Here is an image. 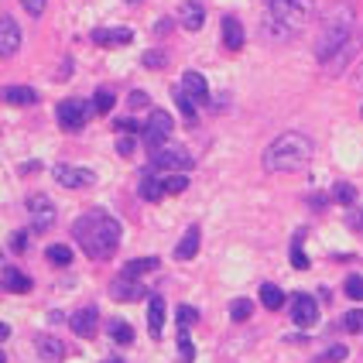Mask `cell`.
<instances>
[{"instance_id": "1", "label": "cell", "mask_w": 363, "mask_h": 363, "mask_svg": "<svg viewBox=\"0 0 363 363\" xmlns=\"http://www.w3.org/2000/svg\"><path fill=\"white\" fill-rule=\"evenodd\" d=\"M120 233H124V230H120V219L106 216L103 209H92V213L79 216V219L72 223L76 244L86 251V257H92V261L113 257L117 247H120Z\"/></svg>"}, {"instance_id": "2", "label": "cell", "mask_w": 363, "mask_h": 363, "mask_svg": "<svg viewBox=\"0 0 363 363\" xmlns=\"http://www.w3.org/2000/svg\"><path fill=\"white\" fill-rule=\"evenodd\" d=\"M353 24H357V14L346 0H336L326 14H322V28H319V38H315V59L326 66L346 41H353Z\"/></svg>"}, {"instance_id": "3", "label": "cell", "mask_w": 363, "mask_h": 363, "mask_svg": "<svg viewBox=\"0 0 363 363\" xmlns=\"http://www.w3.org/2000/svg\"><path fill=\"white\" fill-rule=\"evenodd\" d=\"M264 172H302L312 161V141L298 130H288L281 137H274L264 151Z\"/></svg>"}, {"instance_id": "4", "label": "cell", "mask_w": 363, "mask_h": 363, "mask_svg": "<svg viewBox=\"0 0 363 363\" xmlns=\"http://www.w3.org/2000/svg\"><path fill=\"white\" fill-rule=\"evenodd\" d=\"M268 7V17H264V31L268 35H277L281 41L298 35L305 28V21L312 17V7L315 0H264Z\"/></svg>"}, {"instance_id": "5", "label": "cell", "mask_w": 363, "mask_h": 363, "mask_svg": "<svg viewBox=\"0 0 363 363\" xmlns=\"http://www.w3.org/2000/svg\"><path fill=\"white\" fill-rule=\"evenodd\" d=\"M192 165H195V158H192L182 144H165L161 151L151 155V168L168 172V175H182V172H188Z\"/></svg>"}, {"instance_id": "6", "label": "cell", "mask_w": 363, "mask_h": 363, "mask_svg": "<svg viewBox=\"0 0 363 363\" xmlns=\"http://www.w3.org/2000/svg\"><path fill=\"white\" fill-rule=\"evenodd\" d=\"M172 127H175V120H172V113H168V110H151L148 127L141 130V134H144V148H148L151 155H155V151H161V148L168 144Z\"/></svg>"}, {"instance_id": "7", "label": "cell", "mask_w": 363, "mask_h": 363, "mask_svg": "<svg viewBox=\"0 0 363 363\" xmlns=\"http://www.w3.org/2000/svg\"><path fill=\"white\" fill-rule=\"evenodd\" d=\"M92 113H96V106L86 103V99H62V103L55 106L59 127H66V130H79V127H86V120H90Z\"/></svg>"}, {"instance_id": "8", "label": "cell", "mask_w": 363, "mask_h": 363, "mask_svg": "<svg viewBox=\"0 0 363 363\" xmlns=\"http://www.w3.org/2000/svg\"><path fill=\"white\" fill-rule=\"evenodd\" d=\"M28 213H31V230H35V233H45V230H52V226H55V219H59V209H55V202H52L48 195H41V192L28 195Z\"/></svg>"}, {"instance_id": "9", "label": "cell", "mask_w": 363, "mask_h": 363, "mask_svg": "<svg viewBox=\"0 0 363 363\" xmlns=\"http://www.w3.org/2000/svg\"><path fill=\"white\" fill-rule=\"evenodd\" d=\"M291 319L298 329H312L319 322V302L312 295H295L291 298Z\"/></svg>"}, {"instance_id": "10", "label": "cell", "mask_w": 363, "mask_h": 363, "mask_svg": "<svg viewBox=\"0 0 363 363\" xmlns=\"http://www.w3.org/2000/svg\"><path fill=\"white\" fill-rule=\"evenodd\" d=\"M52 175H55V182H59L62 188H86V185L96 182V172H90V168H76V165H55Z\"/></svg>"}, {"instance_id": "11", "label": "cell", "mask_w": 363, "mask_h": 363, "mask_svg": "<svg viewBox=\"0 0 363 363\" xmlns=\"http://www.w3.org/2000/svg\"><path fill=\"white\" fill-rule=\"evenodd\" d=\"M96 329H99V312H96V305H86V308H79V312L72 315V333H76V336L92 340Z\"/></svg>"}, {"instance_id": "12", "label": "cell", "mask_w": 363, "mask_h": 363, "mask_svg": "<svg viewBox=\"0 0 363 363\" xmlns=\"http://www.w3.org/2000/svg\"><path fill=\"white\" fill-rule=\"evenodd\" d=\"M17 48H21V28H17V21L10 14H3L0 17V52L3 55H14Z\"/></svg>"}, {"instance_id": "13", "label": "cell", "mask_w": 363, "mask_h": 363, "mask_svg": "<svg viewBox=\"0 0 363 363\" xmlns=\"http://www.w3.org/2000/svg\"><path fill=\"white\" fill-rule=\"evenodd\" d=\"M182 92L192 96L195 103H206V99H209V83H206V76L195 72V69H188V72L182 76Z\"/></svg>"}, {"instance_id": "14", "label": "cell", "mask_w": 363, "mask_h": 363, "mask_svg": "<svg viewBox=\"0 0 363 363\" xmlns=\"http://www.w3.org/2000/svg\"><path fill=\"white\" fill-rule=\"evenodd\" d=\"M179 21L185 31H199V28L206 24V7H202L199 0H185L179 7Z\"/></svg>"}, {"instance_id": "15", "label": "cell", "mask_w": 363, "mask_h": 363, "mask_svg": "<svg viewBox=\"0 0 363 363\" xmlns=\"http://www.w3.org/2000/svg\"><path fill=\"white\" fill-rule=\"evenodd\" d=\"M223 48H226V52H240V48H244V24H240L233 14L223 17Z\"/></svg>"}, {"instance_id": "16", "label": "cell", "mask_w": 363, "mask_h": 363, "mask_svg": "<svg viewBox=\"0 0 363 363\" xmlns=\"http://www.w3.org/2000/svg\"><path fill=\"white\" fill-rule=\"evenodd\" d=\"M148 333L155 340H161V333H165V298L161 295H151V302H148Z\"/></svg>"}, {"instance_id": "17", "label": "cell", "mask_w": 363, "mask_h": 363, "mask_svg": "<svg viewBox=\"0 0 363 363\" xmlns=\"http://www.w3.org/2000/svg\"><path fill=\"white\" fill-rule=\"evenodd\" d=\"M110 295H113L117 302H134V298H141V295H144V288H141L134 277H124V274H120V277L113 281Z\"/></svg>"}, {"instance_id": "18", "label": "cell", "mask_w": 363, "mask_h": 363, "mask_svg": "<svg viewBox=\"0 0 363 363\" xmlns=\"http://www.w3.org/2000/svg\"><path fill=\"white\" fill-rule=\"evenodd\" d=\"M199 244H202L199 226H188V230H185V237L179 240V247H175V257H179V261H192V257L199 254Z\"/></svg>"}, {"instance_id": "19", "label": "cell", "mask_w": 363, "mask_h": 363, "mask_svg": "<svg viewBox=\"0 0 363 363\" xmlns=\"http://www.w3.org/2000/svg\"><path fill=\"white\" fill-rule=\"evenodd\" d=\"M353 55H357V38H353V41H346V45H343V48H340V52L326 62V72H329V76H340V72L353 62Z\"/></svg>"}, {"instance_id": "20", "label": "cell", "mask_w": 363, "mask_h": 363, "mask_svg": "<svg viewBox=\"0 0 363 363\" xmlns=\"http://www.w3.org/2000/svg\"><path fill=\"white\" fill-rule=\"evenodd\" d=\"M3 103L7 106H35L38 103V90H31V86H7L3 90Z\"/></svg>"}, {"instance_id": "21", "label": "cell", "mask_w": 363, "mask_h": 363, "mask_svg": "<svg viewBox=\"0 0 363 363\" xmlns=\"http://www.w3.org/2000/svg\"><path fill=\"white\" fill-rule=\"evenodd\" d=\"M35 346H38V357L45 363H62V357H66V346L59 340H52V336H38Z\"/></svg>"}, {"instance_id": "22", "label": "cell", "mask_w": 363, "mask_h": 363, "mask_svg": "<svg viewBox=\"0 0 363 363\" xmlns=\"http://www.w3.org/2000/svg\"><path fill=\"white\" fill-rule=\"evenodd\" d=\"M92 41H96V45H127V41H130V31H127V28H117V31L96 28V31H92Z\"/></svg>"}, {"instance_id": "23", "label": "cell", "mask_w": 363, "mask_h": 363, "mask_svg": "<svg viewBox=\"0 0 363 363\" xmlns=\"http://www.w3.org/2000/svg\"><path fill=\"white\" fill-rule=\"evenodd\" d=\"M3 288L14 295H24V291H31V277L21 274L17 268H3Z\"/></svg>"}, {"instance_id": "24", "label": "cell", "mask_w": 363, "mask_h": 363, "mask_svg": "<svg viewBox=\"0 0 363 363\" xmlns=\"http://www.w3.org/2000/svg\"><path fill=\"white\" fill-rule=\"evenodd\" d=\"M158 264H161L158 257H137V261H130V264L124 268V277H134V281H137V277H144V274L158 271Z\"/></svg>"}, {"instance_id": "25", "label": "cell", "mask_w": 363, "mask_h": 363, "mask_svg": "<svg viewBox=\"0 0 363 363\" xmlns=\"http://www.w3.org/2000/svg\"><path fill=\"white\" fill-rule=\"evenodd\" d=\"M261 305H264V308H271V312H277V308L284 305V291H281L277 284H271V281H268V284H261Z\"/></svg>"}, {"instance_id": "26", "label": "cell", "mask_w": 363, "mask_h": 363, "mask_svg": "<svg viewBox=\"0 0 363 363\" xmlns=\"http://www.w3.org/2000/svg\"><path fill=\"white\" fill-rule=\"evenodd\" d=\"M137 192H141V195H144L148 202H158V199L165 195V188H161V179H155L151 172H148V175L141 179V188H137Z\"/></svg>"}, {"instance_id": "27", "label": "cell", "mask_w": 363, "mask_h": 363, "mask_svg": "<svg viewBox=\"0 0 363 363\" xmlns=\"http://www.w3.org/2000/svg\"><path fill=\"white\" fill-rule=\"evenodd\" d=\"M110 340L120 343V346H127V343H134V329H130L124 319H113V322H110Z\"/></svg>"}, {"instance_id": "28", "label": "cell", "mask_w": 363, "mask_h": 363, "mask_svg": "<svg viewBox=\"0 0 363 363\" xmlns=\"http://www.w3.org/2000/svg\"><path fill=\"white\" fill-rule=\"evenodd\" d=\"M175 103H179L185 124H188V127H195V120H199V117H195V99H192V96H185V92H182V86L175 90Z\"/></svg>"}, {"instance_id": "29", "label": "cell", "mask_w": 363, "mask_h": 363, "mask_svg": "<svg viewBox=\"0 0 363 363\" xmlns=\"http://www.w3.org/2000/svg\"><path fill=\"white\" fill-rule=\"evenodd\" d=\"M251 315H254V302H251V298H237V302L230 305V319H233V322H247Z\"/></svg>"}, {"instance_id": "30", "label": "cell", "mask_w": 363, "mask_h": 363, "mask_svg": "<svg viewBox=\"0 0 363 363\" xmlns=\"http://www.w3.org/2000/svg\"><path fill=\"white\" fill-rule=\"evenodd\" d=\"M45 257H48L52 264H59V268H66V264H72V251H69L66 244H52Z\"/></svg>"}, {"instance_id": "31", "label": "cell", "mask_w": 363, "mask_h": 363, "mask_svg": "<svg viewBox=\"0 0 363 363\" xmlns=\"http://www.w3.org/2000/svg\"><path fill=\"white\" fill-rule=\"evenodd\" d=\"M333 199H336L340 206H353L357 192H353V185H350V182H336V185H333Z\"/></svg>"}, {"instance_id": "32", "label": "cell", "mask_w": 363, "mask_h": 363, "mask_svg": "<svg viewBox=\"0 0 363 363\" xmlns=\"http://www.w3.org/2000/svg\"><path fill=\"white\" fill-rule=\"evenodd\" d=\"M179 360L182 363L195 360V346H192V340H188V329H182V326H179Z\"/></svg>"}, {"instance_id": "33", "label": "cell", "mask_w": 363, "mask_h": 363, "mask_svg": "<svg viewBox=\"0 0 363 363\" xmlns=\"http://www.w3.org/2000/svg\"><path fill=\"white\" fill-rule=\"evenodd\" d=\"M161 188H165V195H179V192L188 188V179H185V175H165V179H161Z\"/></svg>"}, {"instance_id": "34", "label": "cell", "mask_w": 363, "mask_h": 363, "mask_svg": "<svg viewBox=\"0 0 363 363\" xmlns=\"http://www.w3.org/2000/svg\"><path fill=\"white\" fill-rule=\"evenodd\" d=\"M92 106H96V113H110L113 110V90H96V96H92Z\"/></svg>"}, {"instance_id": "35", "label": "cell", "mask_w": 363, "mask_h": 363, "mask_svg": "<svg viewBox=\"0 0 363 363\" xmlns=\"http://www.w3.org/2000/svg\"><path fill=\"white\" fill-rule=\"evenodd\" d=\"M343 291H346L353 302H363V277H360V274H350V277H346V284H343Z\"/></svg>"}, {"instance_id": "36", "label": "cell", "mask_w": 363, "mask_h": 363, "mask_svg": "<svg viewBox=\"0 0 363 363\" xmlns=\"http://www.w3.org/2000/svg\"><path fill=\"white\" fill-rule=\"evenodd\" d=\"M343 329H346V333H363V308H353V312H346V319H343Z\"/></svg>"}, {"instance_id": "37", "label": "cell", "mask_w": 363, "mask_h": 363, "mask_svg": "<svg viewBox=\"0 0 363 363\" xmlns=\"http://www.w3.org/2000/svg\"><path fill=\"white\" fill-rule=\"evenodd\" d=\"M141 62H144L148 69H161V66L168 62V55H165V52H144V59H141Z\"/></svg>"}, {"instance_id": "38", "label": "cell", "mask_w": 363, "mask_h": 363, "mask_svg": "<svg viewBox=\"0 0 363 363\" xmlns=\"http://www.w3.org/2000/svg\"><path fill=\"white\" fill-rule=\"evenodd\" d=\"M195 319H199V312H195L192 305H179V326H182V329H188Z\"/></svg>"}, {"instance_id": "39", "label": "cell", "mask_w": 363, "mask_h": 363, "mask_svg": "<svg viewBox=\"0 0 363 363\" xmlns=\"http://www.w3.org/2000/svg\"><path fill=\"white\" fill-rule=\"evenodd\" d=\"M291 268H295V271H305V268H308V257H305V251H302L298 244L291 247Z\"/></svg>"}, {"instance_id": "40", "label": "cell", "mask_w": 363, "mask_h": 363, "mask_svg": "<svg viewBox=\"0 0 363 363\" xmlns=\"http://www.w3.org/2000/svg\"><path fill=\"white\" fill-rule=\"evenodd\" d=\"M21 7H24L31 17H41V14H45V7H48V0H21Z\"/></svg>"}, {"instance_id": "41", "label": "cell", "mask_w": 363, "mask_h": 363, "mask_svg": "<svg viewBox=\"0 0 363 363\" xmlns=\"http://www.w3.org/2000/svg\"><path fill=\"white\" fill-rule=\"evenodd\" d=\"M10 251H14V254H24V251H28V233H24V230H17V233L10 237Z\"/></svg>"}, {"instance_id": "42", "label": "cell", "mask_w": 363, "mask_h": 363, "mask_svg": "<svg viewBox=\"0 0 363 363\" xmlns=\"http://www.w3.org/2000/svg\"><path fill=\"white\" fill-rule=\"evenodd\" d=\"M322 360L326 363H343L346 360V346H329V350L322 353Z\"/></svg>"}, {"instance_id": "43", "label": "cell", "mask_w": 363, "mask_h": 363, "mask_svg": "<svg viewBox=\"0 0 363 363\" xmlns=\"http://www.w3.org/2000/svg\"><path fill=\"white\" fill-rule=\"evenodd\" d=\"M148 103H151V99H148V92H141V90L130 92V106H134V110H141V106H148Z\"/></svg>"}, {"instance_id": "44", "label": "cell", "mask_w": 363, "mask_h": 363, "mask_svg": "<svg viewBox=\"0 0 363 363\" xmlns=\"http://www.w3.org/2000/svg\"><path fill=\"white\" fill-rule=\"evenodd\" d=\"M117 151H120V155H124V158H127V155H130V151H134V141H130V137H124V141H120V144H117Z\"/></svg>"}, {"instance_id": "45", "label": "cell", "mask_w": 363, "mask_h": 363, "mask_svg": "<svg viewBox=\"0 0 363 363\" xmlns=\"http://www.w3.org/2000/svg\"><path fill=\"white\" fill-rule=\"evenodd\" d=\"M155 31H158V35H165V31H172V21H168V17H161V21L155 24Z\"/></svg>"}, {"instance_id": "46", "label": "cell", "mask_w": 363, "mask_h": 363, "mask_svg": "<svg viewBox=\"0 0 363 363\" xmlns=\"http://www.w3.org/2000/svg\"><path fill=\"white\" fill-rule=\"evenodd\" d=\"M117 127H120V130H141L137 120H117Z\"/></svg>"}, {"instance_id": "47", "label": "cell", "mask_w": 363, "mask_h": 363, "mask_svg": "<svg viewBox=\"0 0 363 363\" xmlns=\"http://www.w3.org/2000/svg\"><path fill=\"white\" fill-rule=\"evenodd\" d=\"M353 83H357V90H363V62L353 69Z\"/></svg>"}, {"instance_id": "48", "label": "cell", "mask_w": 363, "mask_h": 363, "mask_svg": "<svg viewBox=\"0 0 363 363\" xmlns=\"http://www.w3.org/2000/svg\"><path fill=\"white\" fill-rule=\"evenodd\" d=\"M127 3H141V0H127Z\"/></svg>"}, {"instance_id": "49", "label": "cell", "mask_w": 363, "mask_h": 363, "mask_svg": "<svg viewBox=\"0 0 363 363\" xmlns=\"http://www.w3.org/2000/svg\"><path fill=\"white\" fill-rule=\"evenodd\" d=\"M360 117H363V106H360Z\"/></svg>"}, {"instance_id": "50", "label": "cell", "mask_w": 363, "mask_h": 363, "mask_svg": "<svg viewBox=\"0 0 363 363\" xmlns=\"http://www.w3.org/2000/svg\"><path fill=\"white\" fill-rule=\"evenodd\" d=\"M110 363H120V360H110Z\"/></svg>"}]
</instances>
